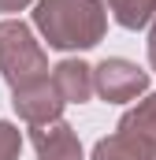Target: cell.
Listing matches in <instances>:
<instances>
[{"label":"cell","mask_w":156,"mask_h":160,"mask_svg":"<svg viewBox=\"0 0 156 160\" xmlns=\"http://www.w3.org/2000/svg\"><path fill=\"white\" fill-rule=\"evenodd\" d=\"M119 130H126V134H138V138H149V142H156V93H149L145 101H138L130 112H123V119H119Z\"/></svg>","instance_id":"cell-9"},{"label":"cell","mask_w":156,"mask_h":160,"mask_svg":"<svg viewBox=\"0 0 156 160\" xmlns=\"http://www.w3.org/2000/svg\"><path fill=\"white\" fill-rule=\"evenodd\" d=\"M0 75L11 89L48 75V56H45L41 41L34 38V30L22 19H4L0 22Z\"/></svg>","instance_id":"cell-2"},{"label":"cell","mask_w":156,"mask_h":160,"mask_svg":"<svg viewBox=\"0 0 156 160\" xmlns=\"http://www.w3.org/2000/svg\"><path fill=\"white\" fill-rule=\"evenodd\" d=\"M34 0H0V11L4 15H11V11H22V8H30Z\"/></svg>","instance_id":"cell-11"},{"label":"cell","mask_w":156,"mask_h":160,"mask_svg":"<svg viewBox=\"0 0 156 160\" xmlns=\"http://www.w3.org/2000/svg\"><path fill=\"white\" fill-rule=\"evenodd\" d=\"M104 11H112L123 30H145L156 15V0H104Z\"/></svg>","instance_id":"cell-8"},{"label":"cell","mask_w":156,"mask_h":160,"mask_svg":"<svg viewBox=\"0 0 156 160\" xmlns=\"http://www.w3.org/2000/svg\"><path fill=\"white\" fill-rule=\"evenodd\" d=\"M149 63L156 71V15H153V30H149Z\"/></svg>","instance_id":"cell-12"},{"label":"cell","mask_w":156,"mask_h":160,"mask_svg":"<svg viewBox=\"0 0 156 160\" xmlns=\"http://www.w3.org/2000/svg\"><path fill=\"white\" fill-rule=\"evenodd\" d=\"M19 149H22V134H19L11 123L0 119V160H15Z\"/></svg>","instance_id":"cell-10"},{"label":"cell","mask_w":156,"mask_h":160,"mask_svg":"<svg viewBox=\"0 0 156 160\" xmlns=\"http://www.w3.org/2000/svg\"><path fill=\"white\" fill-rule=\"evenodd\" d=\"M30 142L37 149V160H82V142L63 119L30 127Z\"/></svg>","instance_id":"cell-5"},{"label":"cell","mask_w":156,"mask_h":160,"mask_svg":"<svg viewBox=\"0 0 156 160\" xmlns=\"http://www.w3.org/2000/svg\"><path fill=\"white\" fill-rule=\"evenodd\" d=\"M52 86L63 104H85L93 97V67L82 60H60L52 67Z\"/></svg>","instance_id":"cell-6"},{"label":"cell","mask_w":156,"mask_h":160,"mask_svg":"<svg viewBox=\"0 0 156 160\" xmlns=\"http://www.w3.org/2000/svg\"><path fill=\"white\" fill-rule=\"evenodd\" d=\"M11 108L19 112V119L26 123V127H37V123L60 119L63 97L56 93L52 78L45 75V78H34V82H26V86H15L11 89Z\"/></svg>","instance_id":"cell-4"},{"label":"cell","mask_w":156,"mask_h":160,"mask_svg":"<svg viewBox=\"0 0 156 160\" xmlns=\"http://www.w3.org/2000/svg\"><path fill=\"white\" fill-rule=\"evenodd\" d=\"M93 160H156V142L115 130L93 145Z\"/></svg>","instance_id":"cell-7"},{"label":"cell","mask_w":156,"mask_h":160,"mask_svg":"<svg viewBox=\"0 0 156 160\" xmlns=\"http://www.w3.org/2000/svg\"><path fill=\"white\" fill-rule=\"evenodd\" d=\"M145 89H149V71H141L138 63H130L123 56H108L93 67V93H100L112 104L138 101Z\"/></svg>","instance_id":"cell-3"},{"label":"cell","mask_w":156,"mask_h":160,"mask_svg":"<svg viewBox=\"0 0 156 160\" xmlns=\"http://www.w3.org/2000/svg\"><path fill=\"white\" fill-rule=\"evenodd\" d=\"M34 26L48 41V48L82 52V48L100 45L108 30V11L100 0H37Z\"/></svg>","instance_id":"cell-1"}]
</instances>
